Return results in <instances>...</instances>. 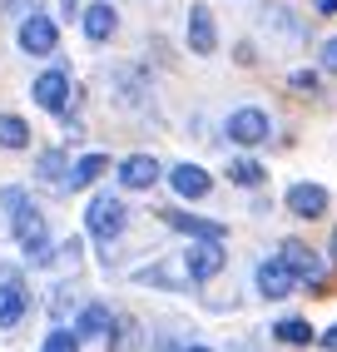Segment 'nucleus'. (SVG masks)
<instances>
[{"label":"nucleus","mask_w":337,"mask_h":352,"mask_svg":"<svg viewBox=\"0 0 337 352\" xmlns=\"http://www.w3.org/2000/svg\"><path fill=\"white\" fill-rule=\"evenodd\" d=\"M0 204L15 208V223H10V228H15V243L25 248V258H30L35 268H45V263L55 258V248H50V228H45V214L25 199V189H6V194H0Z\"/></svg>","instance_id":"nucleus-1"},{"label":"nucleus","mask_w":337,"mask_h":352,"mask_svg":"<svg viewBox=\"0 0 337 352\" xmlns=\"http://www.w3.org/2000/svg\"><path fill=\"white\" fill-rule=\"evenodd\" d=\"M129 214H124V204H119L114 194H94L89 199V214H85V228H89V239H100V243H114L119 233H124Z\"/></svg>","instance_id":"nucleus-2"},{"label":"nucleus","mask_w":337,"mask_h":352,"mask_svg":"<svg viewBox=\"0 0 337 352\" xmlns=\"http://www.w3.org/2000/svg\"><path fill=\"white\" fill-rule=\"evenodd\" d=\"M268 134H273V120H268L263 109L243 104V109L228 114V139H233V144H263Z\"/></svg>","instance_id":"nucleus-3"},{"label":"nucleus","mask_w":337,"mask_h":352,"mask_svg":"<svg viewBox=\"0 0 337 352\" xmlns=\"http://www.w3.org/2000/svg\"><path fill=\"white\" fill-rule=\"evenodd\" d=\"M60 45V25L50 15H25V25H20V50L25 55H50Z\"/></svg>","instance_id":"nucleus-4"},{"label":"nucleus","mask_w":337,"mask_h":352,"mask_svg":"<svg viewBox=\"0 0 337 352\" xmlns=\"http://www.w3.org/2000/svg\"><path fill=\"white\" fill-rule=\"evenodd\" d=\"M30 95H35V104L45 114H65V104H69V75H65V69H45Z\"/></svg>","instance_id":"nucleus-5"},{"label":"nucleus","mask_w":337,"mask_h":352,"mask_svg":"<svg viewBox=\"0 0 337 352\" xmlns=\"http://www.w3.org/2000/svg\"><path fill=\"white\" fill-rule=\"evenodd\" d=\"M184 263H188V278H194V283H208V278L224 268V239H199Z\"/></svg>","instance_id":"nucleus-6"},{"label":"nucleus","mask_w":337,"mask_h":352,"mask_svg":"<svg viewBox=\"0 0 337 352\" xmlns=\"http://www.w3.org/2000/svg\"><path fill=\"white\" fill-rule=\"evenodd\" d=\"M298 283V273L283 263V258H268V263H258V293L263 298H287Z\"/></svg>","instance_id":"nucleus-7"},{"label":"nucleus","mask_w":337,"mask_h":352,"mask_svg":"<svg viewBox=\"0 0 337 352\" xmlns=\"http://www.w3.org/2000/svg\"><path fill=\"white\" fill-rule=\"evenodd\" d=\"M283 263L293 268L298 278H307V283H323V258L312 253L307 243H298V239H287V243H283Z\"/></svg>","instance_id":"nucleus-8"},{"label":"nucleus","mask_w":337,"mask_h":352,"mask_svg":"<svg viewBox=\"0 0 337 352\" xmlns=\"http://www.w3.org/2000/svg\"><path fill=\"white\" fill-rule=\"evenodd\" d=\"M287 208H293L298 219H323L327 214V189H318V184H293V189H287Z\"/></svg>","instance_id":"nucleus-9"},{"label":"nucleus","mask_w":337,"mask_h":352,"mask_svg":"<svg viewBox=\"0 0 337 352\" xmlns=\"http://www.w3.org/2000/svg\"><path fill=\"white\" fill-rule=\"evenodd\" d=\"M159 174H164L159 159H149V154H129L124 164H119V184H124V189H149Z\"/></svg>","instance_id":"nucleus-10"},{"label":"nucleus","mask_w":337,"mask_h":352,"mask_svg":"<svg viewBox=\"0 0 337 352\" xmlns=\"http://www.w3.org/2000/svg\"><path fill=\"white\" fill-rule=\"evenodd\" d=\"M164 223H168V228H179V233H188V239H228V228H224V223L194 219V214H179V208H164Z\"/></svg>","instance_id":"nucleus-11"},{"label":"nucleus","mask_w":337,"mask_h":352,"mask_svg":"<svg viewBox=\"0 0 337 352\" xmlns=\"http://www.w3.org/2000/svg\"><path fill=\"white\" fill-rule=\"evenodd\" d=\"M213 45H219L213 15L204 6H194V10H188V50H194V55H213Z\"/></svg>","instance_id":"nucleus-12"},{"label":"nucleus","mask_w":337,"mask_h":352,"mask_svg":"<svg viewBox=\"0 0 337 352\" xmlns=\"http://www.w3.org/2000/svg\"><path fill=\"white\" fill-rule=\"evenodd\" d=\"M168 184H174L179 199H204L208 194V174L199 164H174V169H168Z\"/></svg>","instance_id":"nucleus-13"},{"label":"nucleus","mask_w":337,"mask_h":352,"mask_svg":"<svg viewBox=\"0 0 337 352\" xmlns=\"http://www.w3.org/2000/svg\"><path fill=\"white\" fill-rule=\"evenodd\" d=\"M80 25H85V40H94V45H100V40H109V35L119 30V15H114V6H109V0H100V6H89V10H85V20H80Z\"/></svg>","instance_id":"nucleus-14"},{"label":"nucleus","mask_w":337,"mask_h":352,"mask_svg":"<svg viewBox=\"0 0 337 352\" xmlns=\"http://www.w3.org/2000/svg\"><path fill=\"white\" fill-rule=\"evenodd\" d=\"M25 308H30V293L20 288L15 278H10V283H0V327H15L20 318H25Z\"/></svg>","instance_id":"nucleus-15"},{"label":"nucleus","mask_w":337,"mask_h":352,"mask_svg":"<svg viewBox=\"0 0 337 352\" xmlns=\"http://www.w3.org/2000/svg\"><path fill=\"white\" fill-rule=\"evenodd\" d=\"M105 169H109V159H105V154H85L75 169L65 174V189H89L94 179H105Z\"/></svg>","instance_id":"nucleus-16"},{"label":"nucleus","mask_w":337,"mask_h":352,"mask_svg":"<svg viewBox=\"0 0 337 352\" xmlns=\"http://www.w3.org/2000/svg\"><path fill=\"white\" fill-rule=\"evenodd\" d=\"M109 327H114L109 308H105V302H89V308L80 313V322H75V333L80 338H109Z\"/></svg>","instance_id":"nucleus-17"},{"label":"nucleus","mask_w":337,"mask_h":352,"mask_svg":"<svg viewBox=\"0 0 337 352\" xmlns=\"http://www.w3.org/2000/svg\"><path fill=\"white\" fill-rule=\"evenodd\" d=\"M0 144L6 149H25L30 144V124L20 114H0Z\"/></svg>","instance_id":"nucleus-18"},{"label":"nucleus","mask_w":337,"mask_h":352,"mask_svg":"<svg viewBox=\"0 0 337 352\" xmlns=\"http://www.w3.org/2000/svg\"><path fill=\"white\" fill-rule=\"evenodd\" d=\"M228 179L238 184V189H258V184H263V164L258 159H233L228 164Z\"/></svg>","instance_id":"nucleus-19"},{"label":"nucleus","mask_w":337,"mask_h":352,"mask_svg":"<svg viewBox=\"0 0 337 352\" xmlns=\"http://www.w3.org/2000/svg\"><path fill=\"white\" fill-rule=\"evenodd\" d=\"M139 347V327H134V318H119L114 327H109V352H134Z\"/></svg>","instance_id":"nucleus-20"},{"label":"nucleus","mask_w":337,"mask_h":352,"mask_svg":"<svg viewBox=\"0 0 337 352\" xmlns=\"http://www.w3.org/2000/svg\"><path fill=\"white\" fill-rule=\"evenodd\" d=\"M273 333H278L283 342H293V347H303V342H312V327H307L303 318H283V322L273 327Z\"/></svg>","instance_id":"nucleus-21"},{"label":"nucleus","mask_w":337,"mask_h":352,"mask_svg":"<svg viewBox=\"0 0 337 352\" xmlns=\"http://www.w3.org/2000/svg\"><path fill=\"white\" fill-rule=\"evenodd\" d=\"M40 179L45 184H65V154L60 149H45L40 154Z\"/></svg>","instance_id":"nucleus-22"},{"label":"nucleus","mask_w":337,"mask_h":352,"mask_svg":"<svg viewBox=\"0 0 337 352\" xmlns=\"http://www.w3.org/2000/svg\"><path fill=\"white\" fill-rule=\"evenodd\" d=\"M40 352H80V333H75V327H55Z\"/></svg>","instance_id":"nucleus-23"},{"label":"nucleus","mask_w":337,"mask_h":352,"mask_svg":"<svg viewBox=\"0 0 337 352\" xmlns=\"http://www.w3.org/2000/svg\"><path fill=\"white\" fill-rule=\"evenodd\" d=\"M293 89H307L312 95V89H318V75H312V69H293Z\"/></svg>","instance_id":"nucleus-24"},{"label":"nucleus","mask_w":337,"mask_h":352,"mask_svg":"<svg viewBox=\"0 0 337 352\" xmlns=\"http://www.w3.org/2000/svg\"><path fill=\"white\" fill-rule=\"evenodd\" d=\"M323 69H327V75H337V40L323 45Z\"/></svg>","instance_id":"nucleus-25"},{"label":"nucleus","mask_w":337,"mask_h":352,"mask_svg":"<svg viewBox=\"0 0 337 352\" xmlns=\"http://www.w3.org/2000/svg\"><path fill=\"white\" fill-rule=\"evenodd\" d=\"M323 347H327V352H337V322H332L327 333H323Z\"/></svg>","instance_id":"nucleus-26"},{"label":"nucleus","mask_w":337,"mask_h":352,"mask_svg":"<svg viewBox=\"0 0 337 352\" xmlns=\"http://www.w3.org/2000/svg\"><path fill=\"white\" fill-rule=\"evenodd\" d=\"M332 258H337V228H332Z\"/></svg>","instance_id":"nucleus-27"},{"label":"nucleus","mask_w":337,"mask_h":352,"mask_svg":"<svg viewBox=\"0 0 337 352\" xmlns=\"http://www.w3.org/2000/svg\"><path fill=\"white\" fill-rule=\"evenodd\" d=\"M184 352H208V347H184Z\"/></svg>","instance_id":"nucleus-28"},{"label":"nucleus","mask_w":337,"mask_h":352,"mask_svg":"<svg viewBox=\"0 0 337 352\" xmlns=\"http://www.w3.org/2000/svg\"><path fill=\"white\" fill-rule=\"evenodd\" d=\"M65 6H75V0H65Z\"/></svg>","instance_id":"nucleus-29"}]
</instances>
